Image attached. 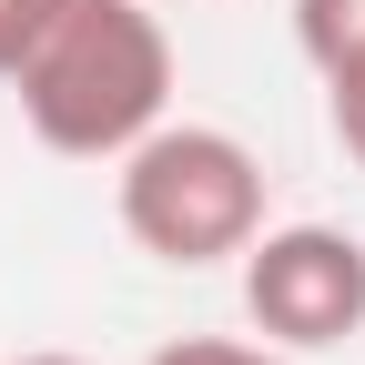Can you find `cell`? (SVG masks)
<instances>
[{
	"label": "cell",
	"instance_id": "2",
	"mask_svg": "<svg viewBox=\"0 0 365 365\" xmlns=\"http://www.w3.org/2000/svg\"><path fill=\"white\" fill-rule=\"evenodd\" d=\"M112 203H122V234L173 274L244 264V244L264 234V163L223 122H173L163 112L112 163Z\"/></svg>",
	"mask_w": 365,
	"mask_h": 365
},
{
	"label": "cell",
	"instance_id": "1",
	"mask_svg": "<svg viewBox=\"0 0 365 365\" xmlns=\"http://www.w3.org/2000/svg\"><path fill=\"white\" fill-rule=\"evenodd\" d=\"M41 153L122 163L173 102V31L153 0H51V21L0 71Z\"/></svg>",
	"mask_w": 365,
	"mask_h": 365
},
{
	"label": "cell",
	"instance_id": "8",
	"mask_svg": "<svg viewBox=\"0 0 365 365\" xmlns=\"http://www.w3.org/2000/svg\"><path fill=\"white\" fill-rule=\"evenodd\" d=\"M11 365H81V355H51V345H41V355H11Z\"/></svg>",
	"mask_w": 365,
	"mask_h": 365
},
{
	"label": "cell",
	"instance_id": "9",
	"mask_svg": "<svg viewBox=\"0 0 365 365\" xmlns=\"http://www.w3.org/2000/svg\"><path fill=\"white\" fill-rule=\"evenodd\" d=\"M153 11H182V0H153Z\"/></svg>",
	"mask_w": 365,
	"mask_h": 365
},
{
	"label": "cell",
	"instance_id": "7",
	"mask_svg": "<svg viewBox=\"0 0 365 365\" xmlns=\"http://www.w3.org/2000/svg\"><path fill=\"white\" fill-rule=\"evenodd\" d=\"M41 21H51V0H0V71L21 61V41H31Z\"/></svg>",
	"mask_w": 365,
	"mask_h": 365
},
{
	"label": "cell",
	"instance_id": "6",
	"mask_svg": "<svg viewBox=\"0 0 365 365\" xmlns=\"http://www.w3.org/2000/svg\"><path fill=\"white\" fill-rule=\"evenodd\" d=\"M325 122H335L345 163L365 173V61H355V71H325Z\"/></svg>",
	"mask_w": 365,
	"mask_h": 365
},
{
	"label": "cell",
	"instance_id": "4",
	"mask_svg": "<svg viewBox=\"0 0 365 365\" xmlns=\"http://www.w3.org/2000/svg\"><path fill=\"white\" fill-rule=\"evenodd\" d=\"M294 51L314 71H355L365 61V0H294Z\"/></svg>",
	"mask_w": 365,
	"mask_h": 365
},
{
	"label": "cell",
	"instance_id": "3",
	"mask_svg": "<svg viewBox=\"0 0 365 365\" xmlns=\"http://www.w3.org/2000/svg\"><path fill=\"white\" fill-rule=\"evenodd\" d=\"M244 314L284 355H335L365 335V244L345 223H264L244 244Z\"/></svg>",
	"mask_w": 365,
	"mask_h": 365
},
{
	"label": "cell",
	"instance_id": "5",
	"mask_svg": "<svg viewBox=\"0 0 365 365\" xmlns=\"http://www.w3.org/2000/svg\"><path fill=\"white\" fill-rule=\"evenodd\" d=\"M143 365H304V355H284V345H244V335H173V345H153Z\"/></svg>",
	"mask_w": 365,
	"mask_h": 365
}]
</instances>
